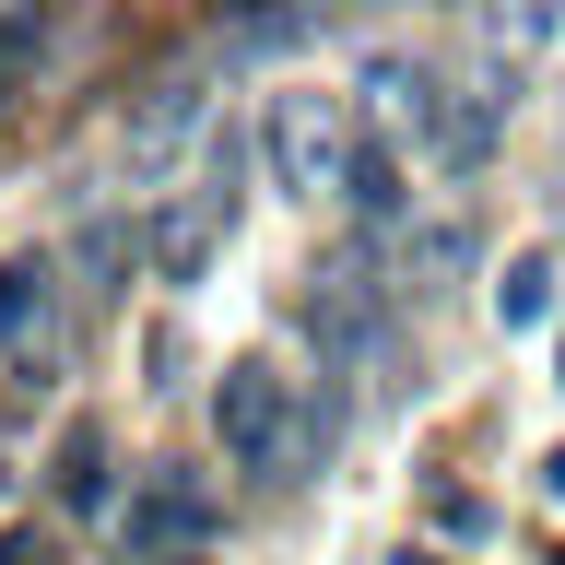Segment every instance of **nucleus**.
Returning a JSON list of instances; mask_svg holds the SVG:
<instances>
[{
    "instance_id": "nucleus-1",
    "label": "nucleus",
    "mask_w": 565,
    "mask_h": 565,
    "mask_svg": "<svg viewBox=\"0 0 565 565\" xmlns=\"http://www.w3.org/2000/svg\"><path fill=\"white\" fill-rule=\"evenodd\" d=\"M212 436H224V459L259 471V483H318V459H330V377L247 353V365L212 377Z\"/></svg>"
},
{
    "instance_id": "nucleus-2",
    "label": "nucleus",
    "mask_w": 565,
    "mask_h": 565,
    "mask_svg": "<svg viewBox=\"0 0 565 565\" xmlns=\"http://www.w3.org/2000/svg\"><path fill=\"white\" fill-rule=\"evenodd\" d=\"M71 353H83V282L60 259H0V377L60 388Z\"/></svg>"
},
{
    "instance_id": "nucleus-3",
    "label": "nucleus",
    "mask_w": 565,
    "mask_h": 565,
    "mask_svg": "<svg viewBox=\"0 0 565 565\" xmlns=\"http://www.w3.org/2000/svg\"><path fill=\"white\" fill-rule=\"evenodd\" d=\"M259 166H271L282 201H342V166H353V118L330 95H259Z\"/></svg>"
},
{
    "instance_id": "nucleus-4",
    "label": "nucleus",
    "mask_w": 565,
    "mask_h": 565,
    "mask_svg": "<svg viewBox=\"0 0 565 565\" xmlns=\"http://www.w3.org/2000/svg\"><path fill=\"white\" fill-rule=\"evenodd\" d=\"M236 201H247V189H236V153H212V166L189 177L153 224H141V271H153V282H201L212 247L236 236Z\"/></svg>"
},
{
    "instance_id": "nucleus-5",
    "label": "nucleus",
    "mask_w": 565,
    "mask_h": 565,
    "mask_svg": "<svg viewBox=\"0 0 565 565\" xmlns=\"http://www.w3.org/2000/svg\"><path fill=\"white\" fill-rule=\"evenodd\" d=\"M342 12L353 0H247L212 60H295V47H318V35H342Z\"/></svg>"
},
{
    "instance_id": "nucleus-6",
    "label": "nucleus",
    "mask_w": 565,
    "mask_h": 565,
    "mask_svg": "<svg viewBox=\"0 0 565 565\" xmlns=\"http://www.w3.org/2000/svg\"><path fill=\"white\" fill-rule=\"evenodd\" d=\"M212 130V71H177V83H153L130 118V166H166V153H189V141Z\"/></svg>"
},
{
    "instance_id": "nucleus-7",
    "label": "nucleus",
    "mask_w": 565,
    "mask_h": 565,
    "mask_svg": "<svg viewBox=\"0 0 565 565\" xmlns=\"http://www.w3.org/2000/svg\"><path fill=\"white\" fill-rule=\"evenodd\" d=\"M47 494H60L71 519H106V507H118V459H106L95 424H71L60 448H47Z\"/></svg>"
},
{
    "instance_id": "nucleus-8",
    "label": "nucleus",
    "mask_w": 565,
    "mask_h": 565,
    "mask_svg": "<svg viewBox=\"0 0 565 565\" xmlns=\"http://www.w3.org/2000/svg\"><path fill=\"white\" fill-rule=\"evenodd\" d=\"M342 201L365 212V236H401V212H413V189H401V153H388V130H353Z\"/></svg>"
},
{
    "instance_id": "nucleus-9",
    "label": "nucleus",
    "mask_w": 565,
    "mask_h": 565,
    "mask_svg": "<svg viewBox=\"0 0 565 565\" xmlns=\"http://www.w3.org/2000/svg\"><path fill=\"white\" fill-rule=\"evenodd\" d=\"M494 130H507V106H494V95H448V83H436V106H424V141H436V166H483Z\"/></svg>"
},
{
    "instance_id": "nucleus-10",
    "label": "nucleus",
    "mask_w": 565,
    "mask_h": 565,
    "mask_svg": "<svg viewBox=\"0 0 565 565\" xmlns=\"http://www.w3.org/2000/svg\"><path fill=\"white\" fill-rule=\"evenodd\" d=\"M141 259V236H130V212H95V224H83V236L60 247V271L83 282V307H106V295H118V271H130Z\"/></svg>"
},
{
    "instance_id": "nucleus-11",
    "label": "nucleus",
    "mask_w": 565,
    "mask_h": 565,
    "mask_svg": "<svg viewBox=\"0 0 565 565\" xmlns=\"http://www.w3.org/2000/svg\"><path fill=\"white\" fill-rule=\"evenodd\" d=\"M424 106H436V71L424 60H377L365 71V130H424Z\"/></svg>"
},
{
    "instance_id": "nucleus-12",
    "label": "nucleus",
    "mask_w": 565,
    "mask_h": 565,
    "mask_svg": "<svg viewBox=\"0 0 565 565\" xmlns=\"http://www.w3.org/2000/svg\"><path fill=\"white\" fill-rule=\"evenodd\" d=\"M130 542H141V554L212 542V494H177V483H153V494H141V519H130Z\"/></svg>"
},
{
    "instance_id": "nucleus-13",
    "label": "nucleus",
    "mask_w": 565,
    "mask_h": 565,
    "mask_svg": "<svg viewBox=\"0 0 565 565\" xmlns=\"http://www.w3.org/2000/svg\"><path fill=\"white\" fill-rule=\"evenodd\" d=\"M542 282H554V259H542V247H519V259H507V295H494V307H507V330H530V318H542Z\"/></svg>"
},
{
    "instance_id": "nucleus-14",
    "label": "nucleus",
    "mask_w": 565,
    "mask_h": 565,
    "mask_svg": "<svg viewBox=\"0 0 565 565\" xmlns=\"http://www.w3.org/2000/svg\"><path fill=\"white\" fill-rule=\"evenodd\" d=\"M542 494H554V507H565V448H554V459H542Z\"/></svg>"
},
{
    "instance_id": "nucleus-15",
    "label": "nucleus",
    "mask_w": 565,
    "mask_h": 565,
    "mask_svg": "<svg viewBox=\"0 0 565 565\" xmlns=\"http://www.w3.org/2000/svg\"><path fill=\"white\" fill-rule=\"evenodd\" d=\"M388 565H448V554H388Z\"/></svg>"
},
{
    "instance_id": "nucleus-16",
    "label": "nucleus",
    "mask_w": 565,
    "mask_h": 565,
    "mask_svg": "<svg viewBox=\"0 0 565 565\" xmlns=\"http://www.w3.org/2000/svg\"><path fill=\"white\" fill-rule=\"evenodd\" d=\"M189 565H201V554H189Z\"/></svg>"
}]
</instances>
